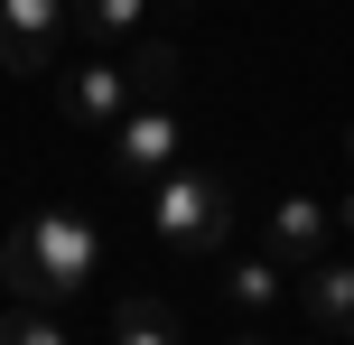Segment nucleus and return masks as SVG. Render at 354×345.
Segmentation results:
<instances>
[{"instance_id":"f257e3e1","label":"nucleus","mask_w":354,"mask_h":345,"mask_svg":"<svg viewBox=\"0 0 354 345\" xmlns=\"http://www.w3.org/2000/svg\"><path fill=\"white\" fill-rule=\"evenodd\" d=\"M103 271V224L84 205H37L28 224H10L0 243V280L10 299H37V308H75Z\"/></svg>"},{"instance_id":"f03ea898","label":"nucleus","mask_w":354,"mask_h":345,"mask_svg":"<svg viewBox=\"0 0 354 345\" xmlns=\"http://www.w3.org/2000/svg\"><path fill=\"white\" fill-rule=\"evenodd\" d=\"M149 243L159 252H187V261H205V252H224L233 243V187L214 178V168H159L149 178Z\"/></svg>"},{"instance_id":"7ed1b4c3","label":"nucleus","mask_w":354,"mask_h":345,"mask_svg":"<svg viewBox=\"0 0 354 345\" xmlns=\"http://www.w3.org/2000/svg\"><path fill=\"white\" fill-rule=\"evenodd\" d=\"M131 103H140V75H131V56H112V47L56 75V112H66L75 131H112Z\"/></svg>"},{"instance_id":"20e7f679","label":"nucleus","mask_w":354,"mask_h":345,"mask_svg":"<svg viewBox=\"0 0 354 345\" xmlns=\"http://www.w3.org/2000/svg\"><path fill=\"white\" fill-rule=\"evenodd\" d=\"M177 159H187V112H177L168 93H140V103L112 122V168H122V178H159Z\"/></svg>"},{"instance_id":"39448f33","label":"nucleus","mask_w":354,"mask_h":345,"mask_svg":"<svg viewBox=\"0 0 354 345\" xmlns=\"http://www.w3.org/2000/svg\"><path fill=\"white\" fill-rule=\"evenodd\" d=\"M56 37H75V0H0V66L10 75H47Z\"/></svg>"},{"instance_id":"423d86ee","label":"nucleus","mask_w":354,"mask_h":345,"mask_svg":"<svg viewBox=\"0 0 354 345\" xmlns=\"http://www.w3.org/2000/svg\"><path fill=\"white\" fill-rule=\"evenodd\" d=\"M289 299V261L280 252H233L224 243V317L233 327H270Z\"/></svg>"},{"instance_id":"0eeeda50","label":"nucleus","mask_w":354,"mask_h":345,"mask_svg":"<svg viewBox=\"0 0 354 345\" xmlns=\"http://www.w3.org/2000/svg\"><path fill=\"white\" fill-rule=\"evenodd\" d=\"M299 308H308V327L354 336V252H317V261H299Z\"/></svg>"},{"instance_id":"6e6552de","label":"nucleus","mask_w":354,"mask_h":345,"mask_svg":"<svg viewBox=\"0 0 354 345\" xmlns=\"http://www.w3.org/2000/svg\"><path fill=\"white\" fill-rule=\"evenodd\" d=\"M326 243H336V205H317V196H280V205H270V224H261V252H280L289 271L317 261Z\"/></svg>"},{"instance_id":"1a4fd4ad","label":"nucleus","mask_w":354,"mask_h":345,"mask_svg":"<svg viewBox=\"0 0 354 345\" xmlns=\"http://www.w3.org/2000/svg\"><path fill=\"white\" fill-rule=\"evenodd\" d=\"M112 345H187V336H177V308H168V299H122V308H112Z\"/></svg>"},{"instance_id":"9d476101","label":"nucleus","mask_w":354,"mask_h":345,"mask_svg":"<svg viewBox=\"0 0 354 345\" xmlns=\"http://www.w3.org/2000/svg\"><path fill=\"white\" fill-rule=\"evenodd\" d=\"M140 19H149V0H75V37L84 47H131Z\"/></svg>"},{"instance_id":"9b49d317","label":"nucleus","mask_w":354,"mask_h":345,"mask_svg":"<svg viewBox=\"0 0 354 345\" xmlns=\"http://www.w3.org/2000/svg\"><path fill=\"white\" fill-rule=\"evenodd\" d=\"M0 345H75V336L56 327V308H37V299H10V308H0Z\"/></svg>"},{"instance_id":"f8f14e48","label":"nucleus","mask_w":354,"mask_h":345,"mask_svg":"<svg viewBox=\"0 0 354 345\" xmlns=\"http://www.w3.org/2000/svg\"><path fill=\"white\" fill-rule=\"evenodd\" d=\"M131 75H140V93H177V47H168V37L131 47Z\"/></svg>"},{"instance_id":"ddd939ff","label":"nucleus","mask_w":354,"mask_h":345,"mask_svg":"<svg viewBox=\"0 0 354 345\" xmlns=\"http://www.w3.org/2000/svg\"><path fill=\"white\" fill-rule=\"evenodd\" d=\"M233 345H270V336H261V327H243V336H233Z\"/></svg>"},{"instance_id":"4468645a","label":"nucleus","mask_w":354,"mask_h":345,"mask_svg":"<svg viewBox=\"0 0 354 345\" xmlns=\"http://www.w3.org/2000/svg\"><path fill=\"white\" fill-rule=\"evenodd\" d=\"M336 224H345V234H354V196H345V215H336Z\"/></svg>"},{"instance_id":"2eb2a0df","label":"nucleus","mask_w":354,"mask_h":345,"mask_svg":"<svg viewBox=\"0 0 354 345\" xmlns=\"http://www.w3.org/2000/svg\"><path fill=\"white\" fill-rule=\"evenodd\" d=\"M345 159H354V122H345Z\"/></svg>"}]
</instances>
